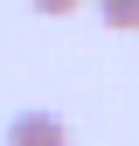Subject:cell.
Segmentation results:
<instances>
[{
	"label": "cell",
	"instance_id": "cell-3",
	"mask_svg": "<svg viewBox=\"0 0 139 146\" xmlns=\"http://www.w3.org/2000/svg\"><path fill=\"white\" fill-rule=\"evenodd\" d=\"M28 7H35V14H49V21H63V14H77V7H83V0H28Z\"/></svg>",
	"mask_w": 139,
	"mask_h": 146
},
{
	"label": "cell",
	"instance_id": "cell-2",
	"mask_svg": "<svg viewBox=\"0 0 139 146\" xmlns=\"http://www.w3.org/2000/svg\"><path fill=\"white\" fill-rule=\"evenodd\" d=\"M97 14H104V28H118V35L139 28V0H97Z\"/></svg>",
	"mask_w": 139,
	"mask_h": 146
},
{
	"label": "cell",
	"instance_id": "cell-1",
	"mask_svg": "<svg viewBox=\"0 0 139 146\" xmlns=\"http://www.w3.org/2000/svg\"><path fill=\"white\" fill-rule=\"evenodd\" d=\"M7 146H70V125L56 111H21L7 125Z\"/></svg>",
	"mask_w": 139,
	"mask_h": 146
}]
</instances>
